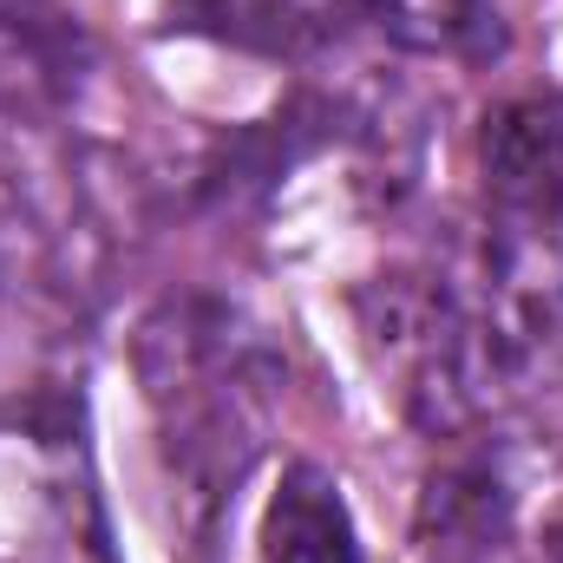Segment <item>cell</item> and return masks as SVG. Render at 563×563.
<instances>
[{
    "label": "cell",
    "instance_id": "8992f818",
    "mask_svg": "<svg viewBox=\"0 0 563 563\" xmlns=\"http://www.w3.org/2000/svg\"><path fill=\"white\" fill-rule=\"evenodd\" d=\"M256 558L263 563H367L354 505H347V492H341V478L328 465H314V459L282 465L276 492L263 505Z\"/></svg>",
    "mask_w": 563,
    "mask_h": 563
},
{
    "label": "cell",
    "instance_id": "7a4b0ae2",
    "mask_svg": "<svg viewBox=\"0 0 563 563\" xmlns=\"http://www.w3.org/2000/svg\"><path fill=\"white\" fill-rule=\"evenodd\" d=\"M354 314H361V341H367L380 380L394 387L400 413L432 439L472 432L511 394L498 347L485 334V314L459 282L400 269V276H380L374 288H361Z\"/></svg>",
    "mask_w": 563,
    "mask_h": 563
},
{
    "label": "cell",
    "instance_id": "3957f363",
    "mask_svg": "<svg viewBox=\"0 0 563 563\" xmlns=\"http://www.w3.org/2000/svg\"><path fill=\"white\" fill-rule=\"evenodd\" d=\"M0 563H112L86 445L66 413L0 426Z\"/></svg>",
    "mask_w": 563,
    "mask_h": 563
},
{
    "label": "cell",
    "instance_id": "277c9868",
    "mask_svg": "<svg viewBox=\"0 0 563 563\" xmlns=\"http://www.w3.org/2000/svg\"><path fill=\"white\" fill-rule=\"evenodd\" d=\"M478 184L492 203V223L511 236H544L563 230V92L531 86L505 92L478 119Z\"/></svg>",
    "mask_w": 563,
    "mask_h": 563
},
{
    "label": "cell",
    "instance_id": "9c48e42d",
    "mask_svg": "<svg viewBox=\"0 0 563 563\" xmlns=\"http://www.w3.org/2000/svg\"><path fill=\"white\" fill-rule=\"evenodd\" d=\"M538 551H544V563H563V505L544 518V538H538Z\"/></svg>",
    "mask_w": 563,
    "mask_h": 563
},
{
    "label": "cell",
    "instance_id": "6da1fadb",
    "mask_svg": "<svg viewBox=\"0 0 563 563\" xmlns=\"http://www.w3.org/2000/svg\"><path fill=\"white\" fill-rule=\"evenodd\" d=\"M157 472L177 511V538L210 551L236 518V492L250 485L269 445L276 354L250 328V314L210 288L164 295L132 334Z\"/></svg>",
    "mask_w": 563,
    "mask_h": 563
},
{
    "label": "cell",
    "instance_id": "ba28073f",
    "mask_svg": "<svg viewBox=\"0 0 563 563\" xmlns=\"http://www.w3.org/2000/svg\"><path fill=\"white\" fill-rule=\"evenodd\" d=\"M374 33L413 59L485 66L505 53V13L498 0H361Z\"/></svg>",
    "mask_w": 563,
    "mask_h": 563
},
{
    "label": "cell",
    "instance_id": "5b68a950",
    "mask_svg": "<svg viewBox=\"0 0 563 563\" xmlns=\"http://www.w3.org/2000/svg\"><path fill=\"white\" fill-rule=\"evenodd\" d=\"M518 525V478L498 445L459 432L452 452L420 485V551L426 563H498Z\"/></svg>",
    "mask_w": 563,
    "mask_h": 563
},
{
    "label": "cell",
    "instance_id": "52a82bcc",
    "mask_svg": "<svg viewBox=\"0 0 563 563\" xmlns=\"http://www.w3.org/2000/svg\"><path fill=\"white\" fill-rule=\"evenodd\" d=\"M170 20L184 33H203V40L236 46V53L295 59L334 33L341 0H170Z\"/></svg>",
    "mask_w": 563,
    "mask_h": 563
}]
</instances>
